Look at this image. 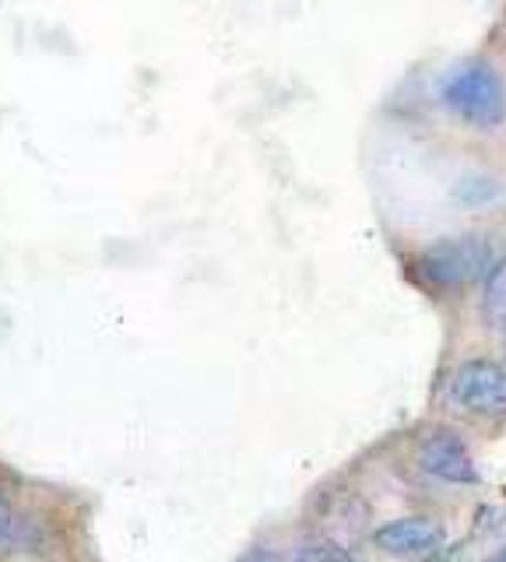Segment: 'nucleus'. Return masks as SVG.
Segmentation results:
<instances>
[{
  "instance_id": "1",
  "label": "nucleus",
  "mask_w": 506,
  "mask_h": 562,
  "mask_svg": "<svg viewBox=\"0 0 506 562\" xmlns=\"http://www.w3.org/2000/svg\"><path fill=\"white\" fill-rule=\"evenodd\" d=\"M440 102L475 131H496L506 123V81L488 60H464L440 85Z\"/></svg>"
},
{
  "instance_id": "2",
  "label": "nucleus",
  "mask_w": 506,
  "mask_h": 562,
  "mask_svg": "<svg viewBox=\"0 0 506 562\" xmlns=\"http://www.w3.org/2000/svg\"><path fill=\"white\" fill-rule=\"evenodd\" d=\"M418 271L440 289H464L493 271V243L482 236H453L423 250Z\"/></svg>"
},
{
  "instance_id": "3",
  "label": "nucleus",
  "mask_w": 506,
  "mask_h": 562,
  "mask_svg": "<svg viewBox=\"0 0 506 562\" xmlns=\"http://www.w3.org/2000/svg\"><path fill=\"white\" fill-rule=\"evenodd\" d=\"M450 397L475 415L506 412V369L488 359H471L458 366L450 380Z\"/></svg>"
},
{
  "instance_id": "4",
  "label": "nucleus",
  "mask_w": 506,
  "mask_h": 562,
  "mask_svg": "<svg viewBox=\"0 0 506 562\" xmlns=\"http://www.w3.org/2000/svg\"><path fill=\"white\" fill-rule=\"evenodd\" d=\"M418 464L426 474L450 485H475L479 482V468L471 461V453L464 447V439L450 429H436L423 439L418 447Z\"/></svg>"
},
{
  "instance_id": "5",
  "label": "nucleus",
  "mask_w": 506,
  "mask_h": 562,
  "mask_svg": "<svg viewBox=\"0 0 506 562\" xmlns=\"http://www.w3.org/2000/svg\"><path fill=\"white\" fill-rule=\"evenodd\" d=\"M443 538V527L429 517H401L383 524L376 531V544L391 555H423L436 549Z\"/></svg>"
},
{
  "instance_id": "6",
  "label": "nucleus",
  "mask_w": 506,
  "mask_h": 562,
  "mask_svg": "<svg viewBox=\"0 0 506 562\" xmlns=\"http://www.w3.org/2000/svg\"><path fill=\"white\" fill-rule=\"evenodd\" d=\"M32 538H36V531H32V524L25 520V514L19 506H14V499L8 496L4 488H0V559H11L25 552Z\"/></svg>"
},
{
  "instance_id": "7",
  "label": "nucleus",
  "mask_w": 506,
  "mask_h": 562,
  "mask_svg": "<svg viewBox=\"0 0 506 562\" xmlns=\"http://www.w3.org/2000/svg\"><path fill=\"white\" fill-rule=\"evenodd\" d=\"M485 313L499 330H506V260L485 274Z\"/></svg>"
},
{
  "instance_id": "8",
  "label": "nucleus",
  "mask_w": 506,
  "mask_h": 562,
  "mask_svg": "<svg viewBox=\"0 0 506 562\" xmlns=\"http://www.w3.org/2000/svg\"><path fill=\"white\" fill-rule=\"evenodd\" d=\"M292 562H359V559L335 541H310L292 555Z\"/></svg>"
}]
</instances>
